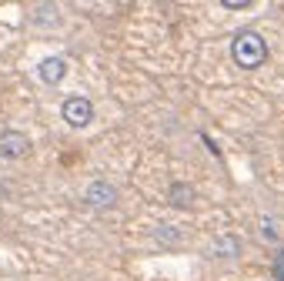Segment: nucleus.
Returning a JSON list of instances; mask_svg holds the SVG:
<instances>
[{
	"label": "nucleus",
	"instance_id": "nucleus-8",
	"mask_svg": "<svg viewBox=\"0 0 284 281\" xmlns=\"http://www.w3.org/2000/svg\"><path fill=\"white\" fill-rule=\"evenodd\" d=\"M30 20L33 23H57L60 20V13H57L54 3H40V7H33L30 10Z\"/></svg>",
	"mask_w": 284,
	"mask_h": 281
},
{
	"label": "nucleus",
	"instance_id": "nucleus-9",
	"mask_svg": "<svg viewBox=\"0 0 284 281\" xmlns=\"http://www.w3.org/2000/svg\"><path fill=\"white\" fill-rule=\"evenodd\" d=\"M221 3H224L228 10H248V7H254L251 0H221Z\"/></svg>",
	"mask_w": 284,
	"mask_h": 281
},
{
	"label": "nucleus",
	"instance_id": "nucleus-10",
	"mask_svg": "<svg viewBox=\"0 0 284 281\" xmlns=\"http://www.w3.org/2000/svg\"><path fill=\"white\" fill-rule=\"evenodd\" d=\"M181 238V231H174V228H161L157 231V241H177Z\"/></svg>",
	"mask_w": 284,
	"mask_h": 281
},
{
	"label": "nucleus",
	"instance_id": "nucleus-3",
	"mask_svg": "<svg viewBox=\"0 0 284 281\" xmlns=\"http://www.w3.org/2000/svg\"><path fill=\"white\" fill-rule=\"evenodd\" d=\"M30 137L17 131V127H7V131H0V158L3 161H20L30 154Z\"/></svg>",
	"mask_w": 284,
	"mask_h": 281
},
{
	"label": "nucleus",
	"instance_id": "nucleus-1",
	"mask_svg": "<svg viewBox=\"0 0 284 281\" xmlns=\"http://www.w3.org/2000/svg\"><path fill=\"white\" fill-rule=\"evenodd\" d=\"M231 60L241 70H258L268 60V40L258 30H238L231 40Z\"/></svg>",
	"mask_w": 284,
	"mask_h": 281
},
{
	"label": "nucleus",
	"instance_id": "nucleus-4",
	"mask_svg": "<svg viewBox=\"0 0 284 281\" xmlns=\"http://www.w3.org/2000/svg\"><path fill=\"white\" fill-rule=\"evenodd\" d=\"M84 201H87L90 208H110V204H117V188H114L110 181L97 178V181H90V184H87Z\"/></svg>",
	"mask_w": 284,
	"mask_h": 281
},
{
	"label": "nucleus",
	"instance_id": "nucleus-2",
	"mask_svg": "<svg viewBox=\"0 0 284 281\" xmlns=\"http://www.w3.org/2000/svg\"><path fill=\"white\" fill-rule=\"evenodd\" d=\"M60 117H64V124H70V127L80 131V127H87L94 121V101L84 97V94H70L60 104Z\"/></svg>",
	"mask_w": 284,
	"mask_h": 281
},
{
	"label": "nucleus",
	"instance_id": "nucleus-6",
	"mask_svg": "<svg viewBox=\"0 0 284 281\" xmlns=\"http://www.w3.org/2000/svg\"><path fill=\"white\" fill-rule=\"evenodd\" d=\"M211 255H214V258H238L241 255V238L238 235H218L211 241Z\"/></svg>",
	"mask_w": 284,
	"mask_h": 281
},
{
	"label": "nucleus",
	"instance_id": "nucleus-5",
	"mask_svg": "<svg viewBox=\"0 0 284 281\" xmlns=\"http://www.w3.org/2000/svg\"><path fill=\"white\" fill-rule=\"evenodd\" d=\"M37 77L44 80V84H50V87H54V84H60V80L67 77V60L64 57H44V60H40V64H37Z\"/></svg>",
	"mask_w": 284,
	"mask_h": 281
},
{
	"label": "nucleus",
	"instance_id": "nucleus-7",
	"mask_svg": "<svg viewBox=\"0 0 284 281\" xmlns=\"http://www.w3.org/2000/svg\"><path fill=\"white\" fill-rule=\"evenodd\" d=\"M167 201H171V208H177V211H187V208L194 204V188L184 184V181H174L171 191H167Z\"/></svg>",
	"mask_w": 284,
	"mask_h": 281
}]
</instances>
